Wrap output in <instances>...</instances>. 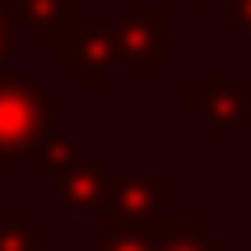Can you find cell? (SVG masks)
Wrapping results in <instances>:
<instances>
[{"mask_svg":"<svg viewBox=\"0 0 251 251\" xmlns=\"http://www.w3.org/2000/svg\"><path fill=\"white\" fill-rule=\"evenodd\" d=\"M51 130V98L33 75L0 70V153H33Z\"/></svg>","mask_w":251,"mask_h":251,"instance_id":"1","label":"cell"},{"mask_svg":"<svg viewBox=\"0 0 251 251\" xmlns=\"http://www.w3.org/2000/svg\"><path fill=\"white\" fill-rule=\"evenodd\" d=\"M107 37H112V65H121V70H158V65L168 61V42H163V5L126 9Z\"/></svg>","mask_w":251,"mask_h":251,"instance_id":"2","label":"cell"},{"mask_svg":"<svg viewBox=\"0 0 251 251\" xmlns=\"http://www.w3.org/2000/svg\"><path fill=\"white\" fill-rule=\"evenodd\" d=\"M163 200V177L153 172H107V191L98 205V224H149Z\"/></svg>","mask_w":251,"mask_h":251,"instance_id":"3","label":"cell"},{"mask_svg":"<svg viewBox=\"0 0 251 251\" xmlns=\"http://www.w3.org/2000/svg\"><path fill=\"white\" fill-rule=\"evenodd\" d=\"M181 107L200 112V117H205L209 126H219V130H247V121H251V93L228 84L224 65H209V70H205V89H186V93H181Z\"/></svg>","mask_w":251,"mask_h":251,"instance_id":"4","label":"cell"},{"mask_svg":"<svg viewBox=\"0 0 251 251\" xmlns=\"http://www.w3.org/2000/svg\"><path fill=\"white\" fill-rule=\"evenodd\" d=\"M9 19H14V28L19 24L33 28V42L42 51L65 56L79 33V0H14Z\"/></svg>","mask_w":251,"mask_h":251,"instance_id":"5","label":"cell"},{"mask_svg":"<svg viewBox=\"0 0 251 251\" xmlns=\"http://www.w3.org/2000/svg\"><path fill=\"white\" fill-rule=\"evenodd\" d=\"M56 65H61V70H70L75 84H79L84 93H93V89L102 84V75L112 70V37H107V28L79 24V33H75L70 51L56 56Z\"/></svg>","mask_w":251,"mask_h":251,"instance_id":"6","label":"cell"},{"mask_svg":"<svg viewBox=\"0 0 251 251\" xmlns=\"http://www.w3.org/2000/svg\"><path fill=\"white\" fill-rule=\"evenodd\" d=\"M153 251H228V237L209 233L200 214H153Z\"/></svg>","mask_w":251,"mask_h":251,"instance_id":"7","label":"cell"},{"mask_svg":"<svg viewBox=\"0 0 251 251\" xmlns=\"http://www.w3.org/2000/svg\"><path fill=\"white\" fill-rule=\"evenodd\" d=\"M56 186H61V209L65 214H98L102 191H107V168L98 158H75L56 177Z\"/></svg>","mask_w":251,"mask_h":251,"instance_id":"8","label":"cell"},{"mask_svg":"<svg viewBox=\"0 0 251 251\" xmlns=\"http://www.w3.org/2000/svg\"><path fill=\"white\" fill-rule=\"evenodd\" d=\"M75 158H79V144H75V135H65V130H47V140L33 149V163H37L42 177H61Z\"/></svg>","mask_w":251,"mask_h":251,"instance_id":"9","label":"cell"},{"mask_svg":"<svg viewBox=\"0 0 251 251\" xmlns=\"http://www.w3.org/2000/svg\"><path fill=\"white\" fill-rule=\"evenodd\" d=\"M98 251H153L149 224H98Z\"/></svg>","mask_w":251,"mask_h":251,"instance_id":"10","label":"cell"},{"mask_svg":"<svg viewBox=\"0 0 251 251\" xmlns=\"http://www.w3.org/2000/svg\"><path fill=\"white\" fill-rule=\"evenodd\" d=\"M0 251H37L33 224L19 214H0Z\"/></svg>","mask_w":251,"mask_h":251,"instance_id":"11","label":"cell"},{"mask_svg":"<svg viewBox=\"0 0 251 251\" xmlns=\"http://www.w3.org/2000/svg\"><path fill=\"white\" fill-rule=\"evenodd\" d=\"M9 56H14V19H9V9H0V70Z\"/></svg>","mask_w":251,"mask_h":251,"instance_id":"12","label":"cell"},{"mask_svg":"<svg viewBox=\"0 0 251 251\" xmlns=\"http://www.w3.org/2000/svg\"><path fill=\"white\" fill-rule=\"evenodd\" d=\"M228 19H233V28H242L251 37V0H228Z\"/></svg>","mask_w":251,"mask_h":251,"instance_id":"13","label":"cell"},{"mask_svg":"<svg viewBox=\"0 0 251 251\" xmlns=\"http://www.w3.org/2000/svg\"><path fill=\"white\" fill-rule=\"evenodd\" d=\"M9 172H14V158H9V153H0V177H9Z\"/></svg>","mask_w":251,"mask_h":251,"instance_id":"14","label":"cell"},{"mask_svg":"<svg viewBox=\"0 0 251 251\" xmlns=\"http://www.w3.org/2000/svg\"><path fill=\"white\" fill-rule=\"evenodd\" d=\"M0 9H14V0H0Z\"/></svg>","mask_w":251,"mask_h":251,"instance_id":"15","label":"cell"},{"mask_svg":"<svg viewBox=\"0 0 251 251\" xmlns=\"http://www.w3.org/2000/svg\"><path fill=\"white\" fill-rule=\"evenodd\" d=\"M186 5H205V0H186Z\"/></svg>","mask_w":251,"mask_h":251,"instance_id":"16","label":"cell"}]
</instances>
